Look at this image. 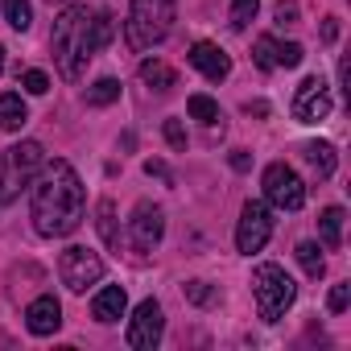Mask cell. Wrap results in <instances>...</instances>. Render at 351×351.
<instances>
[{"mask_svg":"<svg viewBox=\"0 0 351 351\" xmlns=\"http://www.w3.org/2000/svg\"><path fill=\"white\" fill-rule=\"evenodd\" d=\"M34 199H29V219H34V232L46 236V240H62L71 236L79 223H83V211H87V195H83V182L71 161L54 157L38 169L34 178Z\"/></svg>","mask_w":351,"mask_h":351,"instance_id":"1","label":"cell"},{"mask_svg":"<svg viewBox=\"0 0 351 351\" xmlns=\"http://www.w3.org/2000/svg\"><path fill=\"white\" fill-rule=\"evenodd\" d=\"M116 25H112V13H87L83 5H71L54 17V34H50V50H54V62L62 71V79H79L87 71V62L112 42Z\"/></svg>","mask_w":351,"mask_h":351,"instance_id":"2","label":"cell"},{"mask_svg":"<svg viewBox=\"0 0 351 351\" xmlns=\"http://www.w3.org/2000/svg\"><path fill=\"white\" fill-rule=\"evenodd\" d=\"M173 17H178V0H132L128 5V21H124V38L132 50H153L169 38Z\"/></svg>","mask_w":351,"mask_h":351,"instance_id":"3","label":"cell"},{"mask_svg":"<svg viewBox=\"0 0 351 351\" xmlns=\"http://www.w3.org/2000/svg\"><path fill=\"white\" fill-rule=\"evenodd\" d=\"M46 165V149L42 141H17L0 153V207H9L21 199V191L34 186L38 169Z\"/></svg>","mask_w":351,"mask_h":351,"instance_id":"4","label":"cell"},{"mask_svg":"<svg viewBox=\"0 0 351 351\" xmlns=\"http://www.w3.org/2000/svg\"><path fill=\"white\" fill-rule=\"evenodd\" d=\"M252 298H256L261 318H265V322H277V318L293 306L298 285H293V277H289L281 265H256V273H252Z\"/></svg>","mask_w":351,"mask_h":351,"instance_id":"5","label":"cell"},{"mask_svg":"<svg viewBox=\"0 0 351 351\" xmlns=\"http://www.w3.org/2000/svg\"><path fill=\"white\" fill-rule=\"evenodd\" d=\"M58 277L71 293H87L91 285H99L104 277V256L87 244H71L62 256H58Z\"/></svg>","mask_w":351,"mask_h":351,"instance_id":"6","label":"cell"},{"mask_svg":"<svg viewBox=\"0 0 351 351\" xmlns=\"http://www.w3.org/2000/svg\"><path fill=\"white\" fill-rule=\"evenodd\" d=\"M261 186H265V203L277 207V211H302V203H306V186L285 161H273L265 169Z\"/></svg>","mask_w":351,"mask_h":351,"instance_id":"7","label":"cell"},{"mask_svg":"<svg viewBox=\"0 0 351 351\" xmlns=\"http://www.w3.org/2000/svg\"><path fill=\"white\" fill-rule=\"evenodd\" d=\"M269 236H273L269 203L248 199V203H244V211H240V223H236V248H240L244 256H252V252H261V248L269 244Z\"/></svg>","mask_w":351,"mask_h":351,"instance_id":"8","label":"cell"},{"mask_svg":"<svg viewBox=\"0 0 351 351\" xmlns=\"http://www.w3.org/2000/svg\"><path fill=\"white\" fill-rule=\"evenodd\" d=\"M161 335H165V314H161V302H153V298H145L136 310H132V318H128V347L132 351H153L157 343H161Z\"/></svg>","mask_w":351,"mask_h":351,"instance_id":"9","label":"cell"},{"mask_svg":"<svg viewBox=\"0 0 351 351\" xmlns=\"http://www.w3.org/2000/svg\"><path fill=\"white\" fill-rule=\"evenodd\" d=\"M161 236H165V211L157 207V203H136L132 207V219H128V240H132V248L136 252H153L157 244H161Z\"/></svg>","mask_w":351,"mask_h":351,"instance_id":"10","label":"cell"},{"mask_svg":"<svg viewBox=\"0 0 351 351\" xmlns=\"http://www.w3.org/2000/svg\"><path fill=\"white\" fill-rule=\"evenodd\" d=\"M326 116H330V87H326L318 75L302 79V87H298V95H293V120H302V124H322Z\"/></svg>","mask_w":351,"mask_h":351,"instance_id":"11","label":"cell"},{"mask_svg":"<svg viewBox=\"0 0 351 351\" xmlns=\"http://www.w3.org/2000/svg\"><path fill=\"white\" fill-rule=\"evenodd\" d=\"M25 326H29V335L50 339V335L62 326V306H58V298H54V293L34 298V302L25 306Z\"/></svg>","mask_w":351,"mask_h":351,"instance_id":"12","label":"cell"},{"mask_svg":"<svg viewBox=\"0 0 351 351\" xmlns=\"http://www.w3.org/2000/svg\"><path fill=\"white\" fill-rule=\"evenodd\" d=\"M191 66H195L203 79H211V83H223V79L232 75V58H228L215 42H195V46H191Z\"/></svg>","mask_w":351,"mask_h":351,"instance_id":"13","label":"cell"},{"mask_svg":"<svg viewBox=\"0 0 351 351\" xmlns=\"http://www.w3.org/2000/svg\"><path fill=\"white\" fill-rule=\"evenodd\" d=\"M124 310H128V293H124V285H104V289L95 293V302H91V314H95V322H104V326L120 322Z\"/></svg>","mask_w":351,"mask_h":351,"instance_id":"14","label":"cell"},{"mask_svg":"<svg viewBox=\"0 0 351 351\" xmlns=\"http://www.w3.org/2000/svg\"><path fill=\"white\" fill-rule=\"evenodd\" d=\"M302 157L310 161V169L318 173L322 182L330 178L335 165H339V153H335V145H326V141H310V145H302Z\"/></svg>","mask_w":351,"mask_h":351,"instance_id":"15","label":"cell"},{"mask_svg":"<svg viewBox=\"0 0 351 351\" xmlns=\"http://www.w3.org/2000/svg\"><path fill=\"white\" fill-rule=\"evenodd\" d=\"M25 120H29V112H25V99H21L17 91H5V95H0V128H5V132H21Z\"/></svg>","mask_w":351,"mask_h":351,"instance_id":"16","label":"cell"},{"mask_svg":"<svg viewBox=\"0 0 351 351\" xmlns=\"http://www.w3.org/2000/svg\"><path fill=\"white\" fill-rule=\"evenodd\" d=\"M141 83L165 95V91H169L173 83H178V75H173V71H169V66H165L161 58H145V62H141Z\"/></svg>","mask_w":351,"mask_h":351,"instance_id":"17","label":"cell"},{"mask_svg":"<svg viewBox=\"0 0 351 351\" xmlns=\"http://www.w3.org/2000/svg\"><path fill=\"white\" fill-rule=\"evenodd\" d=\"M343 207H326L318 215V236H322V248H339L343 244Z\"/></svg>","mask_w":351,"mask_h":351,"instance_id":"18","label":"cell"},{"mask_svg":"<svg viewBox=\"0 0 351 351\" xmlns=\"http://www.w3.org/2000/svg\"><path fill=\"white\" fill-rule=\"evenodd\" d=\"M95 223H99V236L108 248H120V228H116V203L112 199H99L95 203Z\"/></svg>","mask_w":351,"mask_h":351,"instance_id":"19","label":"cell"},{"mask_svg":"<svg viewBox=\"0 0 351 351\" xmlns=\"http://www.w3.org/2000/svg\"><path fill=\"white\" fill-rule=\"evenodd\" d=\"M186 112H191V120H199V124H219V120H223V112H219V104H215L211 95H191V99H186Z\"/></svg>","mask_w":351,"mask_h":351,"instance_id":"20","label":"cell"},{"mask_svg":"<svg viewBox=\"0 0 351 351\" xmlns=\"http://www.w3.org/2000/svg\"><path fill=\"white\" fill-rule=\"evenodd\" d=\"M0 5H5V21H9L17 34H25V29L34 25V5H29V0H0Z\"/></svg>","mask_w":351,"mask_h":351,"instance_id":"21","label":"cell"},{"mask_svg":"<svg viewBox=\"0 0 351 351\" xmlns=\"http://www.w3.org/2000/svg\"><path fill=\"white\" fill-rule=\"evenodd\" d=\"M293 256H298V265L306 269V277H322V269H326V261H322V248H318L314 240H302Z\"/></svg>","mask_w":351,"mask_h":351,"instance_id":"22","label":"cell"},{"mask_svg":"<svg viewBox=\"0 0 351 351\" xmlns=\"http://www.w3.org/2000/svg\"><path fill=\"white\" fill-rule=\"evenodd\" d=\"M120 99V83L116 79H95L91 87H87V104L91 108H108V104H116Z\"/></svg>","mask_w":351,"mask_h":351,"instance_id":"23","label":"cell"},{"mask_svg":"<svg viewBox=\"0 0 351 351\" xmlns=\"http://www.w3.org/2000/svg\"><path fill=\"white\" fill-rule=\"evenodd\" d=\"M252 62H256L261 71H277V38H256Z\"/></svg>","mask_w":351,"mask_h":351,"instance_id":"24","label":"cell"},{"mask_svg":"<svg viewBox=\"0 0 351 351\" xmlns=\"http://www.w3.org/2000/svg\"><path fill=\"white\" fill-rule=\"evenodd\" d=\"M256 9H261V0H232V29H248L252 25V17H256Z\"/></svg>","mask_w":351,"mask_h":351,"instance_id":"25","label":"cell"},{"mask_svg":"<svg viewBox=\"0 0 351 351\" xmlns=\"http://www.w3.org/2000/svg\"><path fill=\"white\" fill-rule=\"evenodd\" d=\"M306 58V50L298 42H277V66H298Z\"/></svg>","mask_w":351,"mask_h":351,"instance_id":"26","label":"cell"},{"mask_svg":"<svg viewBox=\"0 0 351 351\" xmlns=\"http://www.w3.org/2000/svg\"><path fill=\"white\" fill-rule=\"evenodd\" d=\"M21 87H25L29 95H46V91H50V75H46V71H25V75H21Z\"/></svg>","mask_w":351,"mask_h":351,"instance_id":"27","label":"cell"},{"mask_svg":"<svg viewBox=\"0 0 351 351\" xmlns=\"http://www.w3.org/2000/svg\"><path fill=\"white\" fill-rule=\"evenodd\" d=\"M347 302H351V285H347V281H339V285L330 289V298H326V310H330V314H343V310H347Z\"/></svg>","mask_w":351,"mask_h":351,"instance_id":"28","label":"cell"},{"mask_svg":"<svg viewBox=\"0 0 351 351\" xmlns=\"http://www.w3.org/2000/svg\"><path fill=\"white\" fill-rule=\"evenodd\" d=\"M165 141H169V149H186V128H182V120H165Z\"/></svg>","mask_w":351,"mask_h":351,"instance_id":"29","label":"cell"},{"mask_svg":"<svg viewBox=\"0 0 351 351\" xmlns=\"http://www.w3.org/2000/svg\"><path fill=\"white\" fill-rule=\"evenodd\" d=\"M298 21V5H293V0H281V5H277V25H293Z\"/></svg>","mask_w":351,"mask_h":351,"instance_id":"30","label":"cell"},{"mask_svg":"<svg viewBox=\"0 0 351 351\" xmlns=\"http://www.w3.org/2000/svg\"><path fill=\"white\" fill-rule=\"evenodd\" d=\"M186 293H191L195 302H211V298H215V289H207V281H191Z\"/></svg>","mask_w":351,"mask_h":351,"instance_id":"31","label":"cell"},{"mask_svg":"<svg viewBox=\"0 0 351 351\" xmlns=\"http://www.w3.org/2000/svg\"><path fill=\"white\" fill-rule=\"evenodd\" d=\"M145 173H157V178H165V182H169V169H165V161H145Z\"/></svg>","mask_w":351,"mask_h":351,"instance_id":"32","label":"cell"},{"mask_svg":"<svg viewBox=\"0 0 351 351\" xmlns=\"http://www.w3.org/2000/svg\"><path fill=\"white\" fill-rule=\"evenodd\" d=\"M232 165H236V169H248V153H244V149H236V153H232Z\"/></svg>","mask_w":351,"mask_h":351,"instance_id":"33","label":"cell"},{"mask_svg":"<svg viewBox=\"0 0 351 351\" xmlns=\"http://www.w3.org/2000/svg\"><path fill=\"white\" fill-rule=\"evenodd\" d=\"M335 34H339V25H335V17H330V21L322 25V38H326V42H335Z\"/></svg>","mask_w":351,"mask_h":351,"instance_id":"34","label":"cell"},{"mask_svg":"<svg viewBox=\"0 0 351 351\" xmlns=\"http://www.w3.org/2000/svg\"><path fill=\"white\" fill-rule=\"evenodd\" d=\"M0 71H5V46H0Z\"/></svg>","mask_w":351,"mask_h":351,"instance_id":"35","label":"cell"}]
</instances>
